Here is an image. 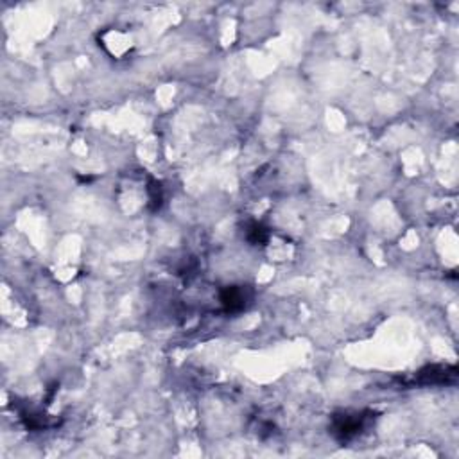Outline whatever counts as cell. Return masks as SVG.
<instances>
[{
  "mask_svg": "<svg viewBox=\"0 0 459 459\" xmlns=\"http://www.w3.org/2000/svg\"><path fill=\"white\" fill-rule=\"evenodd\" d=\"M149 205H151V210H158L162 207V201H164V192H162V185L156 180L149 181Z\"/></svg>",
  "mask_w": 459,
  "mask_h": 459,
  "instance_id": "cell-5",
  "label": "cell"
},
{
  "mask_svg": "<svg viewBox=\"0 0 459 459\" xmlns=\"http://www.w3.org/2000/svg\"><path fill=\"white\" fill-rule=\"evenodd\" d=\"M368 423V413H341L332 418V434L341 441L359 436Z\"/></svg>",
  "mask_w": 459,
  "mask_h": 459,
  "instance_id": "cell-1",
  "label": "cell"
},
{
  "mask_svg": "<svg viewBox=\"0 0 459 459\" xmlns=\"http://www.w3.org/2000/svg\"><path fill=\"white\" fill-rule=\"evenodd\" d=\"M455 379V368L454 366H427L423 368L422 372L416 375V382L423 384V386H434V384H448Z\"/></svg>",
  "mask_w": 459,
  "mask_h": 459,
  "instance_id": "cell-2",
  "label": "cell"
},
{
  "mask_svg": "<svg viewBox=\"0 0 459 459\" xmlns=\"http://www.w3.org/2000/svg\"><path fill=\"white\" fill-rule=\"evenodd\" d=\"M248 289L237 287V285H232V287H224L221 291V304H223L224 311L226 312H240L246 309L248 305Z\"/></svg>",
  "mask_w": 459,
  "mask_h": 459,
  "instance_id": "cell-3",
  "label": "cell"
},
{
  "mask_svg": "<svg viewBox=\"0 0 459 459\" xmlns=\"http://www.w3.org/2000/svg\"><path fill=\"white\" fill-rule=\"evenodd\" d=\"M269 237H271V232H269L268 226H264L262 223H257V221H252V223L246 226V239L252 244H268Z\"/></svg>",
  "mask_w": 459,
  "mask_h": 459,
  "instance_id": "cell-4",
  "label": "cell"
}]
</instances>
